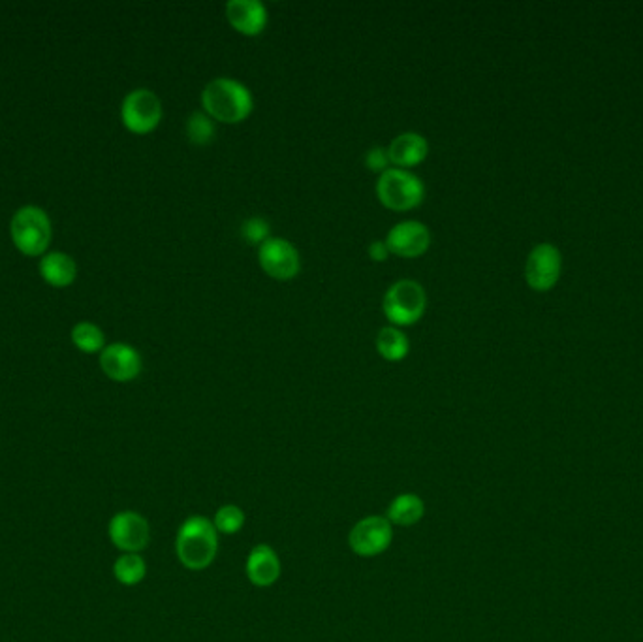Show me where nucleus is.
Here are the masks:
<instances>
[{
    "instance_id": "1",
    "label": "nucleus",
    "mask_w": 643,
    "mask_h": 642,
    "mask_svg": "<svg viewBox=\"0 0 643 642\" xmlns=\"http://www.w3.org/2000/svg\"><path fill=\"white\" fill-rule=\"evenodd\" d=\"M204 112L224 125H239L254 110L251 89L234 78L222 76L209 81L202 91Z\"/></svg>"
},
{
    "instance_id": "2",
    "label": "nucleus",
    "mask_w": 643,
    "mask_h": 642,
    "mask_svg": "<svg viewBox=\"0 0 643 642\" xmlns=\"http://www.w3.org/2000/svg\"><path fill=\"white\" fill-rule=\"evenodd\" d=\"M177 558L187 569L202 571L217 558V528L204 516H190L177 531Z\"/></svg>"
},
{
    "instance_id": "3",
    "label": "nucleus",
    "mask_w": 643,
    "mask_h": 642,
    "mask_svg": "<svg viewBox=\"0 0 643 642\" xmlns=\"http://www.w3.org/2000/svg\"><path fill=\"white\" fill-rule=\"evenodd\" d=\"M377 198L384 208L405 213L424 202V181L410 170L392 166L378 176Z\"/></svg>"
},
{
    "instance_id": "4",
    "label": "nucleus",
    "mask_w": 643,
    "mask_h": 642,
    "mask_svg": "<svg viewBox=\"0 0 643 642\" xmlns=\"http://www.w3.org/2000/svg\"><path fill=\"white\" fill-rule=\"evenodd\" d=\"M10 236L17 251L25 257L44 255L53 236L48 213L38 206L17 209L10 223Z\"/></svg>"
},
{
    "instance_id": "5",
    "label": "nucleus",
    "mask_w": 643,
    "mask_h": 642,
    "mask_svg": "<svg viewBox=\"0 0 643 642\" xmlns=\"http://www.w3.org/2000/svg\"><path fill=\"white\" fill-rule=\"evenodd\" d=\"M427 309V292L414 279H399L382 298V311L392 326L405 328L422 321Z\"/></svg>"
},
{
    "instance_id": "6",
    "label": "nucleus",
    "mask_w": 643,
    "mask_h": 642,
    "mask_svg": "<svg viewBox=\"0 0 643 642\" xmlns=\"http://www.w3.org/2000/svg\"><path fill=\"white\" fill-rule=\"evenodd\" d=\"M121 119L132 134H149L162 121V102L151 89H134L121 104Z\"/></svg>"
},
{
    "instance_id": "7",
    "label": "nucleus",
    "mask_w": 643,
    "mask_h": 642,
    "mask_svg": "<svg viewBox=\"0 0 643 642\" xmlns=\"http://www.w3.org/2000/svg\"><path fill=\"white\" fill-rule=\"evenodd\" d=\"M111 545L123 554H140L151 541L147 518L136 511H121L111 516L108 524Z\"/></svg>"
},
{
    "instance_id": "8",
    "label": "nucleus",
    "mask_w": 643,
    "mask_h": 642,
    "mask_svg": "<svg viewBox=\"0 0 643 642\" xmlns=\"http://www.w3.org/2000/svg\"><path fill=\"white\" fill-rule=\"evenodd\" d=\"M258 264L266 275L277 281H290L301 270V258L292 241L271 236L258 247Z\"/></svg>"
},
{
    "instance_id": "9",
    "label": "nucleus",
    "mask_w": 643,
    "mask_h": 642,
    "mask_svg": "<svg viewBox=\"0 0 643 642\" xmlns=\"http://www.w3.org/2000/svg\"><path fill=\"white\" fill-rule=\"evenodd\" d=\"M561 270V251L551 243H538L525 262V281L536 292H548L557 285Z\"/></svg>"
},
{
    "instance_id": "10",
    "label": "nucleus",
    "mask_w": 643,
    "mask_h": 642,
    "mask_svg": "<svg viewBox=\"0 0 643 642\" xmlns=\"http://www.w3.org/2000/svg\"><path fill=\"white\" fill-rule=\"evenodd\" d=\"M393 531L390 520L382 516H367L360 520L348 537L350 548L363 558H373L392 545Z\"/></svg>"
},
{
    "instance_id": "11",
    "label": "nucleus",
    "mask_w": 643,
    "mask_h": 642,
    "mask_svg": "<svg viewBox=\"0 0 643 642\" xmlns=\"http://www.w3.org/2000/svg\"><path fill=\"white\" fill-rule=\"evenodd\" d=\"M100 368L115 383H130L142 373V354L128 343H111L100 353Z\"/></svg>"
},
{
    "instance_id": "12",
    "label": "nucleus",
    "mask_w": 643,
    "mask_h": 642,
    "mask_svg": "<svg viewBox=\"0 0 643 642\" xmlns=\"http://www.w3.org/2000/svg\"><path fill=\"white\" fill-rule=\"evenodd\" d=\"M386 245L397 257L420 258L431 247V232L420 221H401L390 228Z\"/></svg>"
},
{
    "instance_id": "13",
    "label": "nucleus",
    "mask_w": 643,
    "mask_h": 642,
    "mask_svg": "<svg viewBox=\"0 0 643 642\" xmlns=\"http://www.w3.org/2000/svg\"><path fill=\"white\" fill-rule=\"evenodd\" d=\"M226 19L232 29L243 36H258L267 27L266 4L260 0H230L226 4Z\"/></svg>"
},
{
    "instance_id": "14",
    "label": "nucleus",
    "mask_w": 643,
    "mask_h": 642,
    "mask_svg": "<svg viewBox=\"0 0 643 642\" xmlns=\"http://www.w3.org/2000/svg\"><path fill=\"white\" fill-rule=\"evenodd\" d=\"M388 155L393 168L410 170L427 159L429 144L420 132H403L395 136L392 144L388 145Z\"/></svg>"
},
{
    "instance_id": "15",
    "label": "nucleus",
    "mask_w": 643,
    "mask_h": 642,
    "mask_svg": "<svg viewBox=\"0 0 643 642\" xmlns=\"http://www.w3.org/2000/svg\"><path fill=\"white\" fill-rule=\"evenodd\" d=\"M247 577L254 586L267 588L281 577V562L271 546L258 545L247 560Z\"/></svg>"
},
{
    "instance_id": "16",
    "label": "nucleus",
    "mask_w": 643,
    "mask_h": 642,
    "mask_svg": "<svg viewBox=\"0 0 643 642\" xmlns=\"http://www.w3.org/2000/svg\"><path fill=\"white\" fill-rule=\"evenodd\" d=\"M40 275L51 287L64 289L76 281L78 266L70 255L53 251L40 260Z\"/></svg>"
},
{
    "instance_id": "17",
    "label": "nucleus",
    "mask_w": 643,
    "mask_h": 642,
    "mask_svg": "<svg viewBox=\"0 0 643 642\" xmlns=\"http://www.w3.org/2000/svg\"><path fill=\"white\" fill-rule=\"evenodd\" d=\"M375 345H377V353L388 362H401L407 358L410 351L407 334L397 326L380 328Z\"/></svg>"
},
{
    "instance_id": "18",
    "label": "nucleus",
    "mask_w": 643,
    "mask_h": 642,
    "mask_svg": "<svg viewBox=\"0 0 643 642\" xmlns=\"http://www.w3.org/2000/svg\"><path fill=\"white\" fill-rule=\"evenodd\" d=\"M425 513V505L422 499L416 494H403L395 498L390 505V522L397 526H414L422 520Z\"/></svg>"
},
{
    "instance_id": "19",
    "label": "nucleus",
    "mask_w": 643,
    "mask_h": 642,
    "mask_svg": "<svg viewBox=\"0 0 643 642\" xmlns=\"http://www.w3.org/2000/svg\"><path fill=\"white\" fill-rule=\"evenodd\" d=\"M147 575L142 554H121L113 563V577L123 586H138Z\"/></svg>"
},
{
    "instance_id": "20",
    "label": "nucleus",
    "mask_w": 643,
    "mask_h": 642,
    "mask_svg": "<svg viewBox=\"0 0 643 642\" xmlns=\"http://www.w3.org/2000/svg\"><path fill=\"white\" fill-rule=\"evenodd\" d=\"M72 341L81 353H102L106 347V336L102 328L93 322H78L72 328Z\"/></svg>"
},
{
    "instance_id": "21",
    "label": "nucleus",
    "mask_w": 643,
    "mask_h": 642,
    "mask_svg": "<svg viewBox=\"0 0 643 642\" xmlns=\"http://www.w3.org/2000/svg\"><path fill=\"white\" fill-rule=\"evenodd\" d=\"M187 138L190 144L209 145L215 140V121L205 112H194L187 119Z\"/></svg>"
},
{
    "instance_id": "22",
    "label": "nucleus",
    "mask_w": 643,
    "mask_h": 642,
    "mask_svg": "<svg viewBox=\"0 0 643 642\" xmlns=\"http://www.w3.org/2000/svg\"><path fill=\"white\" fill-rule=\"evenodd\" d=\"M243 524H245V514L236 505L220 507L217 514H215V522H213V526L217 528V531L226 533V535L237 533L243 528Z\"/></svg>"
},
{
    "instance_id": "23",
    "label": "nucleus",
    "mask_w": 643,
    "mask_h": 642,
    "mask_svg": "<svg viewBox=\"0 0 643 642\" xmlns=\"http://www.w3.org/2000/svg\"><path fill=\"white\" fill-rule=\"evenodd\" d=\"M241 238L251 245L260 247L264 241L271 238V226L264 217H249L241 225Z\"/></svg>"
},
{
    "instance_id": "24",
    "label": "nucleus",
    "mask_w": 643,
    "mask_h": 642,
    "mask_svg": "<svg viewBox=\"0 0 643 642\" xmlns=\"http://www.w3.org/2000/svg\"><path fill=\"white\" fill-rule=\"evenodd\" d=\"M365 166H367L371 172H377L378 176L384 174L388 168H392L390 155H388V147H382V145L371 147V149L365 153Z\"/></svg>"
},
{
    "instance_id": "25",
    "label": "nucleus",
    "mask_w": 643,
    "mask_h": 642,
    "mask_svg": "<svg viewBox=\"0 0 643 642\" xmlns=\"http://www.w3.org/2000/svg\"><path fill=\"white\" fill-rule=\"evenodd\" d=\"M367 253H369L371 260H375V262H386L388 257L392 255V253H390V249H388V245H386V240L371 241V243H369Z\"/></svg>"
}]
</instances>
